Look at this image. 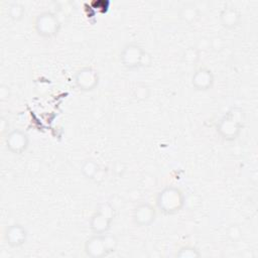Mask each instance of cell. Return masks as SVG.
<instances>
[{
    "label": "cell",
    "instance_id": "1",
    "mask_svg": "<svg viewBox=\"0 0 258 258\" xmlns=\"http://www.w3.org/2000/svg\"><path fill=\"white\" fill-rule=\"evenodd\" d=\"M244 123V111L239 107H233L220 119L217 124V131L223 139L233 141L239 136Z\"/></svg>",
    "mask_w": 258,
    "mask_h": 258
},
{
    "label": "cell",
    "instance_id": "2",
    "mask_svg": "<svg viewBox=\"0 0 258 258\" xmlns=\"http://www.w3.org/2000/svg\"><path fill=\"white\" fill-rule=\"evenodd\" d=\"M118 245V239L114 234H93L85 242V253L91 258H102L114 252Z\"/></svg>",
    "mask_w": 258,
    "mask_h": 258
},
{
    "label": "cell",
    "instance_id": "3",
    "mask_svg": "<svg viewBox=\"0 0 258 258\" xmlns=\"http://www.w3.org/2000/svg\"><path fill=\"white\" fill-rule=\"evenodd\" d=\"M185 203V197L179 187L168 185L162 188L156 197L157 208L165 215L179 212Z\"/></svg>",
    "mask_w": 258,
    "mask_h": 258
},
{
    "label": "cell",
    "instance_id": "4",
    "mask_svg": "<svg viewBox=\"0 0 258 258\" xmlns=\"http://www.w3.org/2000/svg\"><path fill=\"white\" fill-rule=\"evenodd\" d=\"M120 61L128 70H134L140 67H148L151 63V56L137 43L126 44L121 53Z\"/></svg>",
    "mask_w": 258,
    "mask_h": 258
},
{
    "label": "cell",
    "instance_id": "5",
    "mask_svg": "<svg viewBox=\"0 0 258 258\" xmlns=\"http://www.w3.org/2000/svg\"><path fill=\"white\" fill-rule=\"evenodd\" d=\"M114 215V208L110 203L104 202L100 204L90 220V230L92 233L104 234L108 232L111 228Z\"/></svg>",
    "mask_w": 258,
    "mask_h": 258
},
{
    "label": "cell",
    "instance_id": "6",
    "mask_svg": "<svg viewBox=\"0 0 258 258\" xmlns=\"http://www.w3.org/2000/svg\"><path fill=\"white\" fill-rule=\"evenodd\" d=\"M34 28L39 36L44 38H52L57 35L60 29V21L55 13L44 11L36 16Z\"/></svg>",
    "mask_w": 258,
    "mask_h": 258
},
{
    "label": "cell",
    "instance_id": "7",
    "mask_svg": "<svg viewBox=\"0 0 258 258\" xmlns=\"http://www.w3.org/2000/svg\"><path fill=\"white\" fill-rule=\"evenodd\" d=\"M100 81L99 73L92 67L81 68L75 76L76 86L84 92H91L96 89Z\"/></svg>",
    "mask_w": 258,
    "mask_h": 258
},
{
    "label": "cell",
    "instance_id": "8",
    "mask_svg": "<svg viewBox=\"0 0 258 258\" xmlns=\"http://www.w3.org/2000/svg\"><path fill=\"white\" fill-rule=\"evenodd\" d=\"M6 148L14 154L24 153L29 146V137L21 129H12L5 138Z\"/></svg>",
    "mask_w": 258,
    "mask_h": 258
},
{
    "label": "cell",
    "instance_id": "9",
    "mask_svg": "<svg viewBox=\"0 0 258 258\" xmlns=\"http://www.w3.org/2000/svg\"><path fill=\"white\" fill-rule=\"evenodd\" d=\"M155 217V209L149 203H141L137 205L132 214V220L138 227L150 226L154 222Z\"/></svg>",
    "mask_w": 258,
    "mask_h": 258
},
{
    "label": "cell",
    "instance_id": "10",
    "mask_svg": "<svg viewBox=\"0 0 258 258\" xmlns=\"http://www.w3.org/2000/svg\"><path fill=\"white\" fill-rule=\"evenodd\" d=\"M28 238L26 228L18 223L8 226L4 232V239L6 243L13 248H18L24 245Z\"/></svg>",
    "mask_w": 258,
    "mask_h": 258
},
{
    "label": "cell",
    "instance_id": "11",
    "mask_svg": "<svg viewBox=\"0 0 258 258\" xmlns=\"http://www.w3.org/2000/svg\"><path fill=\"white\" fill-rule=\"evenodd\" d=\"M214 74L206 67L199 68L191 76V86L198 91H208L214 85Z\"/></svg>",
    "mask_w": 258,
    "mask_h": 258
},
{
    "label": "cell",
    "instance_id": "12",
    "mask_svg": "<svg viewBox=\"0 0 258 258\" xmlns=\"http://www.w3.org/2000/svg\"><path fill=\"white\" fill-rule=\"evenodd\" d=\"M240 20H241L240 11L237 8H234L232 6L224 8L220 14L221 24L227 29L235 28L239 24Z\"/></svg>",
    "mask_w": 258,
    "mask_h": 258
},
{
    "label": "cell",
    "instance_id": "13",
    "mask_svg": "<svg viewBox=\"0 0 258 258\" xmlns=\"http://www.w3.org/2000/svg\"><path fill=\"white\" fill-rule=\"evenodd\" d=\"M100 166L99 164L94 160V159H87L83 165H82V173L84 174L85 177L90 178V179H94L95 176L97 175V173L100 170Z\"/></svg>",
    "mask_w": 258,
    "mask_h": 258
},
{
    "label": "cell",
    "instance_id": "14",
    "mask_svg": "<svg viewBox=\"0 0 258 258\" xmlns=\"http://www.w3.org/2000/svg\"><path fill=\"white\" fill-rule=\"evenodd\" d=\"M201 252L194 246H182L175 253V257L178 258H199Z\"/></svg>",
    "mask_w": 258,
    "mask_h": 258
},
{
    "label": "cell",
    "instance_id": "15",
    "mask_svg": "<svg viewBox=\"0 0 258 258\" xmlns=\"http://www.w3.org/2000/svg\"><path fill=\"white\" fill-rule=\"evenodd\" d=\"M24 12L25 9L20 3H13L9 7V17L14 21L20 20L23 17Z\"/></svg>",
    "mask_w": 258,
    "mask_h": 258
},
{
    "label": "cell",
    "instance_id": "16",
    "mask_svg": "<svg viewBox=\"0 0 258 258\" xmlns=\"http://www.w3.org/2000/svg\"><path fill=\"white\" fill-rule=\"evenodd\" d=\"M149 94H150V90L148 86L143 83L137 84V86L134 88V97L138 101L146 100L149 97Z\"/></svg>",
    "mask_w": 258,
    "mask_h": 258
},
{
    "label": "cell",
    "instance_id": "17",
    "mask_svg": "<svg viewBox=\"0 0 258 258\" xmlns=\"http://www.w3.org/2000/svg\"><path fill=\"white\" fill-rule=\"evenodd\" d=\"M183 60L188 64H194L199 59V51L195 47H188L186 50H184L182 55Z\"/></svg>",
    "mask_w": 258,
    "mask_h": 258
},
{
    "label": "cell",
    "instance_id": "18",
    "mask_svg": "<svg viewBox=\"0 0 258 258\" xmlns=\"http://www.w3.org/2000/svg\"><path fill=\"white\" fill-rule=\"evenodd\" d=\"M198 14H199V12H198L197 8H194V7H184V8H182V10L180 12L181 18L186 22L194 21L198 17Z\"/></svg>",
    "mask_w": 258,
    "mask_h": 258
},
{
    "label": "cell",
    "instance_id": "19",
    "mask_svg": "<svg viewBox=\"0 0 258 258\" xmlns=\"http://www.w3.org/2000/svg\"><path fill=\"white\" fill-rule=\"evenodd\" d=\"M227 235L231 240H237L241 236V229L238 225H231L227 229Z\"/></svg>",
    "mask_w": 258,
    "mask_h": 258
},
{
    "label": "cell",
    "instance_id": "20",
    "mask_svg": "<svg viewBox=\"0 0 258 258\" xmlns=\"http://www.w3.org/2000/svg\"><path fill=\"white\" fill-rule=\"evenodd\" d=\"M10 96V93H9V88L7 86H4L2 85L0 87V97H1V100L4 101V100H7Z\"/></svg>",
    "mask_w": 258,
    "mask_h": 258
},
{
    "label": "cell",
    "instance_id": "21",
    "mask_svg": "<svg viewBox=\"0 0 258 258\" xmlns=\"http://www.w3.org/2000/svg\"><path fill=\"white\" fill-rule=\"evenodd\" d=\"M0 123H1V132L4 133V132L8 129L9 123H8V121H7L4 117H1V118H0Z\"/></svg>",
    "mask_w": 258,
    "mask_h": 258
}]
</instances>
